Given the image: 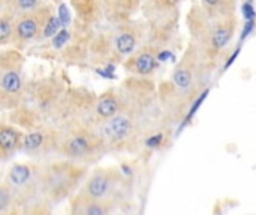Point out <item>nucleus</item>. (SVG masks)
<instances>
[{"label":"nucleus","instance_id":"nucleus-1","mask_svg":"<svg viewBox=\"0 0 256 215\" xmlns=\"http://www.w3.org/2000/svg\"><path fill=\"white\" fill-rule=\"evenodd\" d=\"M77 179H78V175L75 173L74 166L59 165V166H52L47 172V175L42 178V182H44V189L47 194L54 200H59V199H63L71 189H74Z\"/></svg>","mask_w":256,"mask_h":215},{"label":"nucleus","instance_id":"nucleus-2","mask_svg":"<svg viewBox=\"0 0 256 215\" xmlns=\"http://www.w3.org/2000/svg\"><path fill=\"white\" fill-rule=\"evenodd\" d=\"M21 88L20 68L14 65L12 60L0 58V105H11L12 97L21 93Z\"/></svg>","mask_w":256,"mask_h":215},{"label":"nucleus","instance_id":"nucleus-3","mask_svg":"<svg viewBox=\"0 0 256 215\" xmlns=\"http://www.w3.org/2000/svg\"><path fill=\"white\" fill-rule=\"evenodd\" d=\"M112 182L114 176L112 172L109 170H96L89 181L85 182V186L81 191L79 196L85 199H92V200H103L112 189Z\"/></svg>","mask_w":256,"mask_h":215},{"label":"nucleus","instance_id":"nucleus-4","mask_svg":"<svg viewBox=\"0 0 256 215\" xmlns=\"http://www.w3.org/2000/svg\"><path fill=\"white\" fill-rule=\"evenodd\" d=\"M235 30V18L230 17L223 23H217L208 35V52L217 54L231 42Z\"/></svg>","mask_w":256,"mask_h":215},{"label":"nucleus","instance_id":"nucleus-5","mask_svg":"<svg viewBox=\"0 0 256 215\" xmlns=\"http://www.w3.org/2000/svg\"><path fill=\"white\" fill-rule=\"evenodd\" d=\"M96 139L89 133H75L63 143V152L72 159L87 157L96 148Z\"/></svg>","mask_w":256,"mask_h":215},{"label":"nucleus","instance_id":"nucleus-6","mask_svg":"<svg viewBox=\"0 0 256 215\" xmlns=\"http://www.w3.org/2000/svg\"><path fill=\"white\" fill-rule=\"evenodd\" d=\"M132 119L126 115H114L108 118L103 127L101 129L102 136L112 141V142H122L132 133Z\"/></svg>","mask_w":256,"mask_h":215},{"label":"nucleus","instance_id":"nucleus-7","mask_svg":"<svg viewBox=\"0 0 256 215\" xmlns=\"http://www.w3.org/2000/svg\"><path fill=\"white\" fill-rule=\"evenodd\" d=\"M72 215H108V208L102 200L78 196L72 203Z\"/></svg>","mask_w":256,"mask_h":215},{"label":"nucleus","instance_id":"nucleus-8","mask_svg":"<svg viewBox=\"0 0 256 215\" xmlns=\"http://www.w3.org/2000/svg\"><path fill=\"white\" fill-rule=\"evenodd\" d=\"M159 66L157 55L152 51H142L133 58V71L138 75H150Z\"/></svg>","mask_w":256,"mask_h":215},{"label":"nucleus","instance_id":"nucleus-9","mask_svg":"<svg viewBox=\"0 0 256 215\" xmlns=\"http://www.w3.org/2000/svg\"><path fill=\"white\" fill-rule=\"evenodd\" d=\"M32 181V169L27 165H14L8 173V186L14 189H23Z\"/></svg>","mask_w":256,"mask_h":215},{"label":"nucleus","instance_id":"nucleus-10","mask_svg":"<svg viewBox=\"0 0 256 215\" xmlns=\"http://www.w3.org/2000/svg\"><path fill=\"white\" fill-rule=\"evenodd\" d=\"M120 111V102L116 96L112 95H103L99 97L96 103V112L101 118H112L114 115H117Z\"/></svg>","mask_w":256,"mask_h":215},{"label":"nucleus","instance_id":"nucleus-11","mask_svg":"<svg viewBox=\"0 0 256 215\" xmlns=\"http://www.w3.org/2000/svg\"><path fill=\"white\" fill-rule=\"evenodd\" d=\"M173 82L177 88L180 90H190L193 85V68L184 61L180 66H177V69L173 73Z\"/></svg>","mask_w":256,"mask_h":215},{"label":"nucleus","instance_id":"nucleus-12","mask_svg":"<svg viewBox=\"0 0 256 215\" xmlns=\"http://www.w3.org/2000/svg\"><path fill=\"white\" fill-rule=\"evenodd\" d=\"M20 141V132L12 127H0V154H8L14 151Z\"/></svg>","mask_w":256,"mask_h":215},{"label":"nucleus","instance_id":"nucleus-13","mask_svg":"<svg viewBox=\"0 0 256 215\" xmlns=\"http://www.w3.org/2000/svg\"><path fill=\"white\" fill-rule=\"evenodd\" d=\"M39 30V21L35 17H24L17 24V36L23 41H28L36 36Z\"/></svg>","mask_w":256,"mask_h":215},{"label":"nucleus","instance_id":"nucleus-14","mask_svg":"<svg viewBox=\"0 0 256 215\" xmlns=\"http://www.w3.org/2000/svg\"><path fill=\"white\" fill-rule=\"evenodd\" d=\"M136 47V36L132 32H123L116 38V48L122 55H129Z\"/></svg>","mask_w":256,"mask_h":215},{"label":"nucleus","instance_id":"nucleus-15","mask_svg":"<svg viewBox=\"0 0 256 215\" xmlns=\"http://www.w3.org/2000/svg\"><path fill=\"white\" fill-rule=\"evenodd\" d=\"M45 143V135L42 132H30L24 136V139L21 141V148L27 152H33L38 151L44 146Z\"/></svg>","mask_w":256,"mask_h":215},{"label":"nucleus","instance_id":"nucleus-16","mask_svg":"<svg viewBox=\"0 0 256 215\" xmlns=\"http://www.w3.org/2000/svg\"><path fill=\"white\" fill-rule=\"evenodd\" d=\"M210 93V88H205L201 95H199L196 99H195V102L192 103V106H190V109H189V112H187V115H186V118H184V121H183V124H181V127H184V126H187L189 122L192 121V118L195 117V114L199 111V108H201V105L204 103V100L207 99V95Z\"/></svg>","mask_w":256,"mask_h":215},{"label":"nucleus","instance_id":"nucleus-17","mask_svg":"<svg viewBox=\"0 0 256 215\" xmlns=\"http://www.w3.org/2000/svg\"><path fill=\"white\" fill-rule=\"evenodd\" d=\"M12 199H14V190L8 184H2L0 186V214H3L12 205Z\"/></svg>","mask_w":256,"mask_h":215},{"label":"nucleus","instance_id":"nucleus-18","mask_svg":"<svg viewBox=\"0 0 256 215\" xmlns=\"http://www.w3.org/2000/svg\"><path fill=\"white\" fill-rule=\"evenodd\" d=\"M12 35V23L6 18H0V44H6Z\"/></svg>","mask_w":256,"mask_h":215},{"label":"nucleus","instance_id":"nucleus-19","mask_svg":"<svg viewBox=\"0 0 256 215\" xmlns=\"http://www.w3.org/2000/svg\"><path fill=\"white\" fill-rule=\"evenodd\" d=\"M60 21H59V18L57 17H51L48 21H47V24H45V28H44V36L45 38H51V36H54L55 33H57V30L60 28Z\"/></svg>","mask_w":256,"mask_h":215},{"label":"nucleus","instance_id":"nucleus-20","mask_svg":"<svg viewBox=\"0 0 256 215\" xmlns=\"http://www.w3.org/2000/svg\"><path fill=\"white\" fill-rule=\"evenodd\" d=\"M241 12H243V17H244V21H249V20H256V9L252 3V0H246L241 6Z\"/></svg>","mask_w":256,"mask_h":215},{"label":"nucleus","instance_id":"nucleus-21","mask_svg":"<svg viewBox=\"0 0 256 215\" xmlns=\"http://www.w3.org/2000/svg\"><path fill=\"white\" fill-rule=\"evenodd\" d=\"M256 27V20H249V21H244V25H243V30L240 33V45L252 35V32Z\"/></svg>","mask_w":256,"mask_h":215},{"label":"nucleus","instance_id":"nucleus-22","mask_svg":"<svg viewBox=\"0 0 256 215\" xmlns=\"http://www.w3.org/2000/svg\"><path fill=\"white\" fill-rule=\"evenodd\" d=\"M68 39H69V32H68V30H60L59 33H55V36L52 39V45L55 48H62Z\"/></svg>","mask_w":256,"mask_h":215},{"label":"nucleus","instance_id":"nucleus-23","mask_svg":"<svg viewBox=\"0 0 256 215\" xmlns=\"http://www.w3.org/2000/svg\"><path fill=\"white\" fill-rule=\"evenodd\" d=\"M240 54H241V45H237V47H235V49L232 51V54H231L230 57H228V60L225 61V65H223V71H225V72H226L228 69H230V68H231V66L235 63Z\"/></svg>","mask_w":256,"mask_h":215},{"label":"nucleus","instance_id":"nucleus-24","mask_svg":"<svg viewBox=\"0 0 256 215\" xmlns=\"http://www.w3.org/2000/svg\"><path fill=\"white\" fill-rule=\"evenodd\" d=\"M162 142H163V135H162V133H157V135L150 136V138L146 141V145L150 146V148H156V146H159Z\"/></svg>","mask_w":256,"mask_h":215},{"label":"nucleus","instance_id":"nucleus-25","mask_svg":"<svg viewBox=\"0 0 256 215\" xmlns=\"http://www.w3.org/2000/svg\"><path fill=\"white\" fill-rule=\"evenodd\" d=\"M17 3L21 9L27 11V9H33L39 3V0H17Z\"/></svg>","mask_w":256,"mask_h":215},{"label":"nucleus","instance_id":"nucleus-26","mask_svg":"<svg viewBox=\"0 0 256 215\" xmlns=\"http://www.w3.org/2000/svg\"><path fill=\"white\" fill-rule=\"evenodd\" d=\"M59 12H60V14H59V21H60V24H62V25H68V23H69V20H71V15H69L66 6L62 5L60 9H59Z\"/></svg>","mask_w":256,"mask_h":215},{"label":"nucleus","instance_id":"nucleus-27","mask_svg":"<svg viewBox=\"0 0 256 215\" xmlns=\"http://www.w3.org/2000/svg\"><path fill=\"white\" fill-rule=\"evenodd\" d=\"M201 2L207 8V11H213V9H217L223 3V0H201Z\"/></svg>","mask_w":256,"mask_h":215}]
</instances>
